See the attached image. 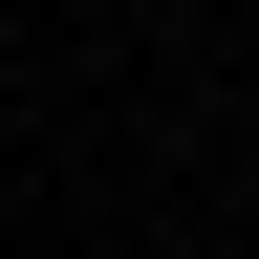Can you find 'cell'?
<instances>
[{"label":"cell","mask_w":259,"mask_h":259,"mask_svg":"<svg viewBox=\"0 0 259 259\" xmlns=\"http://www.w3.org/2000/svg\"><path fill=\"white\" fill-rule=\"evenodd\" d=\"M0 130H22V44H0Z\"/></svg>","instance_id":"obj_1"}]
</instances>
